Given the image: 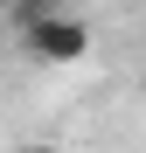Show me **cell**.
<instances>
[{
    "mask_svg": "<svg viewBox=\"0 0 146 153\" xmlns=\"http://www.w3.org/2000/svg\"><path fill=\"white\" fill-rule=\"evenodd\" d=\"M21 153H63V146H49V139H35V146H21Z\"/></svg>",
    "mask_w": 146,
    "mask_h": 153,
    "instance_id": "cell-3",
    "label": "cell"
},
{
    "mask_svg": "<svg viewBox=\"0 0 146 153\" xmlns=\"http://www.w3.org/2000/svg\"><path fill=\"white\" fill-rule=\"evenodd\" d=\"M63 7H70V0H7V14H14V28H21V35L42 28V21H49V14H63Z\"/></svg>",
    "mask_w": 146,
    "mask_h": 153,
    "instance_id": "cell-2",
    "label": "cell"
},
{
    "mask_svg": "<svg viewBox=\"0 0 146 153\" xmlns=\"http://www.w3.org/2000/svg\"><path fill=\"white\" fill-rule=\"evenodd\" d=\"M21 42H28L35 63H84V56H90V28H84L77 14H49L42 28H28Z\"/></svg>",
    "mask_w": 146,
    "mask_h": 153,
    "instance_id": "cell-1",
    "label": "cell"
}]
</instances>
